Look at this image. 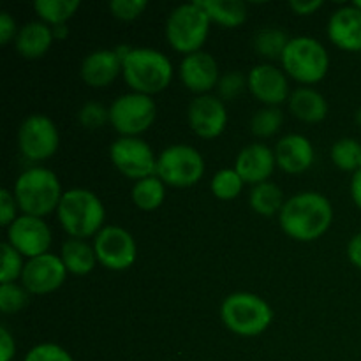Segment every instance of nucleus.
<instances>
[{
    "label": "nucleus",
    "mask_w": 361,
    "mask_h": 361,
    "mask_svg": "<svg viewBox=\"0 0 361 361\" xmlns=\"http://www.w3.org/2000/svg\"><path fill=\"white\" fill-rule=\"evenodd\" d=\"M53 39L55 37H53L51 27H48L44 21H30L20 28L14 42L21 56L34 60L48 51Z\"/></svg>",
    "instance_id": "obj_23"
},
{
    "label": "nucleus",
    "mask_w": 361,
    "mask_h": 361,
    "mask_svg": "<svg viewBox=\"0 0 361 361\" xmlns=\"http://www.w3.org/2000/svg\"><path fill=\"white\" fill-rule=\"evenodd\" d=\"M62 196L59 176L41 166L23 171L14 183V197L23 215L46 217L59 208Z\"/></svg>",
    "instance_id": "obj_2"
},
{
    "label": "nucleus",
    "mask_w": 361,
    "mask_h": 361,
    "mask_svg": "<svg viewBox=\"0 0 361 361\" xmlns=\"http://www.w3.org/2000/svg\"><path fill=\"white\" fill-rule=\"evenodd\" d=\"M60 136L49 116L35 113L27 116L18 130V145L28 161H46L59 150Z\"/></svg>",
    "instance_id": "obj_10"
},
{
    "label": "nucleus",
    "mask_w": 361,
    "mask_h": 361,
    "mask_svg": "<svg viewBox=\"0 0 361 361\" xmlns=\"http://www.w3.org/2000/svg\"><path fill=\"white\" fill-rule=\"evenodd\" d=\"M353 6H356V7H358V9H361V0H356V2L353 4Z\"/></svg>",
    "instance_id": "obj_47"
},
{
    "label": "nucleus",
    "mask_w": 361,
    "mask_h": 361,
    "mask_svg": "<svg viewBox=\"0 0 361 361\" xmlns=\"http://www.w3.org/2000/svg\"><path fill=\"white\" fill-rule=\"evenodd\" d=\"M321 6H323V2H321V0H310V2L291 0V2H289V7H291L296 14H300V16H307V14L316 13Z\"/></svg>",
    "instance_id": "obj_42"
},
{
    "label": "nucleus",
    "mask_w": 361,
    "mask_h": 361,
    "mask_svg": "<svg viewBox=\"0 0 361 361\" xmlns=\"http://www.w3.org/2000/svg\"><path fill=\"white\" fill-rule=\"evenodd\" d=\"M210 18L207 11L196 2L182 4L173 13L169 14L168 23H166V37L173 46V49L180 53L201 51V46L204 44L210 30Z\"/></svg>",
    "instance_id": "obj_6"
},
{
    "label": "nucleus",
    "mask_w": 361,
    "mask_h": 361,
    "mask_svg": "<svg viewBox=\"0 0 361 361\" xmlns=\"http://www.w3.org/2000/svg\"><path fill=\"white\" fill-rule=\"evenodd\" d=\"M328 37L345 51H361V9L345 6L335 11L328 21Z\"/></svg>",
    "instance_id": "obj_19"
},
{
    "label": "nucleus",
    "mask_w": 361,
    "mask_h": 361,
    "mask_svg": "<svg viewBox=\"0 0 361 361\" xmlns=\"http://www.w3.org/2000/svg\"><path fill=\"white\" fill-rule=\"evenodd\" d=\"M60 226L71 238L85 240L97 235L104 228V207L92 190H66L56 208Z\"/></svg>",
    "instance_id": "obj_3"
},
{
    "label": "nucleus",
    "mask_w": 361,
    "mask_h": 361,
    "mask_svg": "<svg viewBox=\"0 0 361 361\" xmlns=\"http://www.w3.org/2000/svg\"><path fill=\"white\" fill-rule=\"evenodd\" d=\"M60 259L66 264L67 271L73 275H87L90 274L97 263L94 245H88L85 240L69 238L63 242L60 250Z\"/></svg>",
    "instance_id": "obj_24"
},
{
    "label": "nucleus",
    "mask_w": 361,
    "mask_h": 361,
    "mask_svg": "<svg viewBox=\"0 0 361 361\" xmlns=\"http://www.w3.org/2000/svg\"><path fill=\"white\" fill-rule=\"evenodd\" d=\"M180 78L190 92L207 95L219 85V66L207 51H196L183 56L180 63Z\"/></svg>",
    "instance_id": "obj_17"
},
{
    "label": "nucleus",
    "mask_w": 361,
    "mask_h": 361,
    "mask_svg": "<svg viewBox=\"0 0 361 361\" xmlns=\"http://www.w3.org/2000/svg\"><path fill=\"white\" fill-rule=\"evenodd\" d=\"M16 208H18V203L14 194H11L7 189L0 190V224L9 228V226L18 219Z\"/></svg>",
    "instance_id": "obj_39"
},
{
    "label": "nucleus",
    "mask_w": 361,
    "mask_h": 361,
    "mask_svg": "<svg viewBox=\"0 0 361 361\" xmlns=\"http://www.w3.org/2000/svg\"><path fill=\"white\" fill-rule=\"evenodd\" d=\"M243 180L242 176L236 173V169H221V171L215 173V176L212 178V192L215 197L222 201H231L242 192L243 189Z\"/></svg>",
    "instance_id": "obj_31"
},
{
    "label": "nucleus",
    "mask_w": 361,
    "mask_h": 361,
    "mask_svg": "<svg viewBox=\"0 0 361 361\" xmlns=\"http://www.w3.org/2000/svg\"><path fill=\"white\" fill-rule=\"evenodd\" d=\"M331 161L342 171L361 169V143L353 137H342L331 147Z\"/></svg>",
    "instance_id": "obj_30"
},
{
    "label": "nucleus",
    "mask_w": 361,
    "mask_h": 361,
    "mask_svg": "<svg viewBox=\"0 0 361 361\" xmlns=\"http://www.w3.org/2000/svg\"><path fill=\"white\" fill-rule=\"evenodd\" d=\"M155 116L157 106L154 99L137 92L120 95L109 106V123L123 137H137L155 122Z\"/></svg>",
    "instance_id": "obj_9"
},
{
    "label": "nucleus",
    "mask_w": 361,
    "mask_h": 361,
    "mask_svg": "<svg viewBox=\"0 0 361 361\" xmlns=\"http://www.w3.org/2000/svg\"><path fill=\"white\" fill-rule=\"evenodd\" d=\"M351 196H353V201L356 203V207L361 208V169H358L356 173H353Z\"/></svg>",
    "instance_id": "obj_44"
},
{
    "label": "nucleus",
    "mask_w": 361,
    "mask_h": 361,
    "mask_svg": "<svg viewBox=\"0 0 361 361\" xmlns=\"http://www.w3.org/2000/svg\"><path fill=\"white\" fill-rule=\"evenodd\" d=\"M16 355V344L6 326L0 328V361H11Z\"/></svg>",
    "instance_id": "obj_41"
},
{
    "label": "nucleus",
    "mask_w": 361,
    "mask_h": 361,
    "mask_svg": "<svg viewBox=\"0 0 361 361\" xmlns=\"http://www.w3.org/2000/svg\"><path fill=\"white\" fill-rule=\"evenodd\" d=\"M122 74V60L115 49H97L85 56L81 63V78L94 88H104Z\"/></svg>",
    "instance_id": "obj_21"
},
{
    "label": "nucleus",
    "mask_w": 361,
    "mask_h": 361,
    "mask_svg": "<svg viewBox=\"0 0 361 361\" xmlns=\"http://www.w3.org/2000/svg\"><path fill=\"white\" fill-rule=\"evenodd\" d=\"M97 261L113 271H123L136 261V242L127 229L120 226H104L94 238Z\"/></svg>",
    "instance_id": "obj_12"
},
{
    "label": "nucleus",
    "mask_w": 361,
    "mask_h": 361,
    "mask_svg": "<svg viewBox=\"0 0 361 361\" xmlns=\"http://www.w3.org/2000/svg\"><path fill=\"white\" fill-rule=\"evenodd\" d=\"M23 361H74L73 356L56 344H39L27 353Z\"/></svg>",
    "instance_id": "obj_36"
},
{
    "label": "nucleus",
    "mask_w": 361,
    "mask_h": 361,
    "mask_svg": "<svg viewBox=\"0 0 361 361\" xmlns=\"http://www.w3.org/2000/svg\"><path fill=\"white\" fill-rule=\"evenodd\" d=\"M23 261H21V254L11 245L9 242L2 243V268H0V282L2 284H11L16 281L18 277L21 279L23 274Z\"/></svg>",
    "instance_id": "obj_34"
},
{
    "label": "nucleus",
    "mask_w": 361,
    "mask_h": 361,
    "mask_svg": "<svg viewBox=\"0 0 361 361\" xmlns=\"http://www.w3.org/2000/svg\"><path fill=\"white\" fill-rule=\"evenodd\" d=\"M247 87V78L240 73H228L219 80V95L222 101H231L235 99L243 88Z\"/></svg>",
    "instance_id": "obj_38"
},
{
    "label": "nucleus",
    "mask_w": 361,
    "mask_h": 361,
    "mask_svg": "<svg viewBox=\"0 0 361 361\" xmlns=\"http://www.w3.org/2000/svg\"><path fill=\"white\" fill-rule=\"evenodd\" d=\"M289 109L302 122L317 123L326 118L328 102L324 95L314 88L300 87L289 95Z\"/></svg>",
    "instance_id": "obj_22"
},
{
    "label": "nucleus",
    "mask_w": 361,
    "mask_h": 361,
    "mask_svg": "<svg viewBox=\"0 0 361 361\" xmlns=\"http://www.w3.org/2000/svg\"><path fill=\"white\" fill-rule=\"evenodd\" d=\"M208 18L226 28H235L247 20V6L242 0H197Z\"/></svg>",
    "instance_id": "obj_25"
},
{
    "label": "nucleus",
    "mask_w": 361,
    "mask_h": 361,
    "mask_svg": "<svg viewBox=\"0 0 361 361\" xmlns=\"http://www.w3.org/2000/svg\"><path fill=\"white\" fill-rule=\"evenodd\" d=\"M282 122H284V115L277 106H267L256 111V115L250 120V130L256 134L257 137H270L281 129Z\"/></svg>",
    "instance_id": "obj_32"
},
{
    "label": "nucleus",
    "mask_w": 361,
    "mask_h": 361,
    "mask_svg": "<svg viewBox=\"0 0 361 361\" xmlns=\"http://www.w3.org/2000/svg\"><path fill=\"white\" fill-rule=\"evenodd\" d=\"M78 120H80V123L85 129H101L102 126L109 122V109H106L99 102L90 101L81 106L80 113H78Z\"/></svg>",
    "instance_id": "obj_35"
},
{
    "label": "nucleus",
    "mask_w": 361,
    "mask_h": 361,
    "mask_svg": "<svg viewBox=\"0 0 361 361\" xmlns=\"http://www.w3.org/2000/svg\"><path fill=\"white\" fill-rule=\"evenodd\" d=\"M7 242L21 256L34 259L42 254H48L49 245H51V231L41 217L20 215L7 228Z\"/></svg>",
    "instance_id": "obj_13"
},
{
    "label": "nucleus",
    "mask_w": 361,
    "mask_h": 361,
    "mask_svg": "<svg viewBox=\"0 0 361 361\" xmlns=\"http://www.w3.org/2000/svg\"><path fill=\"white\" fill-rule=\"evenodd\" d=\"M284 192L277 183L263 182L252 187L249 194V204L256 214L271 217L275 214H281L284 207Z\"/></svg>",
    "instance_id": "obj_26"
},
{
    "label": "nucleus",
    "mask_w": 361,
    "mask_h": 361,
    "mask_svg": "<svg viewBox=\"0 0 361 361\" xmlns=\"http://www.w3.org/2000/svg\"><path fill=\"white\" fill-rule=\"evenodd\" d=\"M109 157L122 175L136 182L157 173V159L141 137H118L109 148Z\"/></svg>",
    "instance_id": "obj_11"
},
{
    "label": "nucleus",
    "mask_w": 361,
    "mask_h": 361,
    "mask_svg": "<svg viewBox=\"0 0 361 361\" xmlns=\"http://www.w3.org/2000/svg\"><path fill=\"white\" fill-rule=\"evenodd\" d=\"M279 221L293 240L312 242L328 231L334 221V208L323 194L307 190L286 200Z\"/></svg>",
    "instance_id": "obj_1"
},
{
    "label": "nucleus",
    "mask_w": 361,
    "mask_h": 361,
    "mask_svg": "<svg viewBox=\"0 0 361 361\" xmlns=\"http://www.w3.org/2000/svg\"><path fill=\"white\" fill-rule=\"evenodd\" d=\"M80 0H35L34 9L46 25H62L80 9Z\"/></svg>",
    "instance_id": "obj_29"
},
{
    "label": "nucleus",
    "mask_w": 361,
    "mask_h": 361,
    "mask_svg": "<svg viewBox=\"0 0 361 361\" xmlns=\"http://www.w3.org/2000/svg\"><path fill=\"white\" fill-rule=\"evenodd\" d=\"M282 67L293 80L312 85L323 80L330 67L328 51L317 39L293 37L281 59Z\"/></svg>",
    "instance_id": "obj_7"
},
{
    "label": "nucleus",
    "mask_w": 361,
    "mask_h": 361,
    "mask_svg": "<svg viewBox=\"0 0 361 361\" xmlns=\"http://www.w3.org/2000/svg\"><path fill=\"white\" fill-rule=\"evenodd\" d=\"M289 35L284 30L277 27L261 28L256 35H254V48L261 56L268 60L282 59L286 48L289 44Z\"/></svg>",
    "instance_id": "obj_28"
},
{
    "label": "nucleus",
    "mask_w": 361,
    "mask_h": 361,
    "mask_svg": "<svg viewBox=\"0 0 361 361\" xmlns=\"http://www.w3.org/2000/svg\"><path fill=\"white\" fill-rule=\"evenodd\" d=\"M204 173L203 155L189 145H171L157 157L155 175L169 187H192Z\"/></svg>",
    "instance_id": "obj_8"
},
{
    "label": "nucleus",
    "mask_w": 361,
    "mask_h": 361,
    "mask_svg": "<svg viewBox=\"0 0 361 361\" xmlns=\"http://www.w3.org/2000/svg\"><path fill=\"white\" fill-rule=\"evenodd\" d=\"M28 303V291L14 282L0 284V310L4 314H16Z\"/></svg>",
    "instance_id": "obj_33"
},
{
    "label": "nucleus",
    "mask_w": 361,
    "mask_h": 361,
    "mask_svg": "<svg viewBox=\"0 0 361 361\" xmlns=\"http://www.w3.org/2000/svg\"><path fill=\"white\" fill-rule=\"evenodd\" d=\"M51 30H53V37H55L56 41H62V39H66L67 35H69V28H67L66 23L55 25V27H51Z\"/></svg>",
    "instance_id": "obj_45"
},
{
    "label": "nucleus",
    "mask_w": 361,
    "mask_h": 361,
    "mask_svg": "<svg viewBox=\"0 0 361 361\" xmlns=\"http://www.w3.org/2000/svg\"><path fill=\"white\" fill-rule=\"evenodd\" d=\"M187 118L197 136L204 140H214L224 133L226 123H228V111L222 99L207 94L200 95L190 102Z\"/></svg>",
    "instance_id": "obj_15"
},
{
    "label": "nucleus",
    "mask_w": 361,
    "mask_h": 361,
    "mask_svg": "<svg viewBox=\"0 0 361 361\" xmlns=\"http://www.w3.org/2000/svg\"><path fill=\"white\" fill-rule=\"evenodd\" d=\"M348 257L356 268L361 270V233L353 236L351 242L348 243Z\"/></svg>",
    "instance_id": "obj_43"
},
{
    "label": "nucleus",
    "mask_w": 361,
    "mask_h": 361,
    "mask_svg": "<svg viewBox=\"0 0 361 361\" xmlns=\"http://www.w3.org/2000/svg\"><path fill=\"white\" fill-rule=\"evenodd\" d=\"M133 196L134 204L140 210L152 212L162 204L166 197V183L159 178L157 175L148 176V178L137 180L133 187Z\"/></svg>",
    "instance_id": "obj_27"
},
{
    "label": "nucleus",
    "mask_w": 361,
    "mask_h": 361,
    "mask_svg": "<svg viewBox=\"0 0 361 361\" xmlns=\"http://www.w3.org/2000/svg\"><path fill=\"white\" fill-rule=\"evenodd\" d=\"M122 74L133 92L154 95L169 87L173 80V63L157 49L133 48L122 62Z\"/></svg>",
    "instance_id": "obj_4"
},
{
    "label": "nucleus",
    "mask_w": 361,
    "mask_h": 361,
    "mask_svg": "<svg viewBox=\"0 0 361 361\" xmlns=\"http://www.w3.org/2000/svg\"><path fill=\"white\" fill-rule=\"evenodd\" d=\"M18 28H16V21L13 20L9 13H0V44L6 46L7 42H11V39L16 37L18 35Z\"/></svg>",
    "instance_id": "obj_40"
},
{
    "label": "nucleus",
    "mask_w": 361,
    "mask_h": 361,
    "mask_svg": "<svg viewBox=\"0 0 361 361\" xmlns=\"http://www.w3.org/2000/svg\"><path fill=\"white\" fill-rule=\"evenodd\" d=\"M275 161L282 171L300 175L314 162V147L309 137L302 134H288L275 147Z\"/></svg>",
    "instance_id": "obj_20"
},
{
    "label": "nucleus",
    "mask_w": 361,
    "mask_h": 361,
    "mask_svg": "<svg viewBox=\"0 0 361 361\" xmlns=\"http://www.w3.org/2000/svg\"><path fill=\"white\" fill-rule=\"evenodd\" d=\"M147 6V0H113L109 2V11L118 20L133 21L145 13Z\"/></svg>",
    "instance_id": "obj_37"
},
{
    "label": "nucleus",
    "mask_w": 361,
    "mask_h": 361,
    "mask_svg": "<svg viewBox=\"0 0 361 361\" xmlns=\"http://www.w3.org/2000/svg\"><path fill=\"white\" fill-rule=\"evenodd\" d=\"M355 118H356V123H358V126L361 127V108L358 109V111H356V116H355Z\"/></svg>",
    "instance_id": "obj_46"
},
{
    "label": "nucleus",
    "mask_w": 361,
    "mask_h": 361,
    "mask_svg": "<svg viewBox=\"0 0 361 361\" xmlns=\"http://www.w3.org/2000/svg\"><path fill=\"white\" fill-rule=\"evenodd\" d=\"M275 166V152L263 143H252L243 148L235 162L236 173L245 183H252V187L268 182Z\"/></svg>",
    "instance_id": "obj_18"
},
{
    "label": "nucleus",
    "mask_w": 361,
    "mask_h": 361,
    "mask_svg": "<svg viewBox=\"0 0 361 361\" xmlns=\"http://www.w3.org/2000/svg\"><path fill=\"white\" fill-rule=\"evenodd\" d=\"M247 87L257 101L267 106L282 104L291 95L286 74L271 63L254 66L247 76Z\"/></svg>",
    "instance_id": "obj_16"
},
{
    "label": "nucleus",
    "mask_w": 361,
    "mask_h": 361,
    "mask_svg": "<svg viewBox=\"0 0 361 361\" xmlns=\"http://www.w3.org/2000/svg\"><path fill=\"white\" fill-rule=\"evenodd\" d=\"M221 319L233 334L256 337L271 324L274 310L261 296L240 291L226 296L221 305Z\"/></svg>",
    "instance_id": "obj_5"
},
{
    "label": "nucleus",
    "mask_w": 361,
    "mask_h": 361,
    "mask_svg": "<svg viewBox=\"0 0 361 361\" xmlns=\"http://www.w3.org/2000/svg\"><path fill=\"white\" fill-rule=\"evenodd\" d=\"M67 274L69 271L60 256L48 252L25 263L21 284L30 295H48L63 284Z\"/></svg>",
    "instance_id": "obj_14"
}]
</instances>
